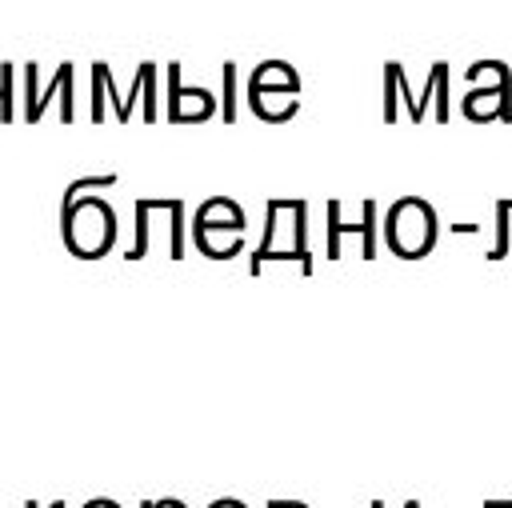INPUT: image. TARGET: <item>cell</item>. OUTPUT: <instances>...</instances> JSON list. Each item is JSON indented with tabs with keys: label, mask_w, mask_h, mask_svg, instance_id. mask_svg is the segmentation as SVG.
<instances>
[{
	"label": "cell",
	"mask_w": 512,
	"mask_h": 508,
	"mask_svg": "<svg viewBox=\"0 0 512 508\" xmlns=\"http://www.w3.org/2000/svg\"><path fill=\"white\" fill-rule=\"evenodd\" d=\"M12 88H16V76H12V64H0V120H16V104H12Z\"/></svg>",
	"instance_id": "obj_12"
},
{
	"label": "cell",
	"mask_w": 512,
	"mask_h": 508,
	"mask_svg": "<svg viewBox=\"0 0 512 508\" xmlns=\"http://www.w3.org/2000/svg\"><path fill=\"white\" fill-rule=\"evenodd\" d=\"M344 232H360L364 236V260H372L376 256V204L372 200H364V216H360V224H340V204L332 200L328 204V260H336L340 256V236Z\"/></svg>",
	"instance_id": "obj_8"
},
{
	"label": "cell",
	"mask_w": 512,
	"mask_h": 508,
	"mask_svg": "<svg viewBox=\"0 0 512 508\" xmlns=\"http://www.w3.org/2000/svg\"><path fill=\"white\" fill-rule=\"evenodd\" d=\"M92 188H116V172H104V176H84V180H72L64 188V208L72 200H80V192H92Z\"/></svg>",
	"instance_id": "obj_11"
},
{
	"label": "cell",
	"mask_w": 512,
	"mask_h": 508,
	"mask_svg": "<svg viewBox=\"0 0 512 508\" xmlns=\"http://www.w3.org/2000/svg\"><path fill=\"white\" fill-rule=\"evenodd\" d=\"M384 244L404 260H420L436 244L432 204H424L420 196H400L384 216Z\"/></svg>",
	"instance_id": "obj_4"
},
{
	"label": "cell",
	"mask_w": 512,
	"mask_h": 508,
	"mask_svg": "<svg viewBox=\"0 0 512 508\" xmlns=\"http://www.w3.org/2000/svg\"><path fill=\"white\" fill-rule=\"evenodd\" d=\"M248 104L260 120H272V124H284L296 116L300 108V96L296 92H248Z\"/></svg>",
	"instance_id": "obj_10"
},
{
	"label": "cell",
	"mask_w": 512,
	"mask_h": 508,
	"mask_svg": "<svg viewBox=\"0 0 512 508\" xmlns=\"http://www.w3.org/2000/svg\"><path fill=\"white\" fill-rule=\"evenodd\" d=\"M72 80H76V68H72V60H64L52 76H48V84L40 88V68L36 64H24V88H28V108H24V120L28 124H36L40 116H44V108H48V100L60 92V120H72L76 116V100H72Z\"/></svg>",
	"instance_id": "obj_5"
},
{
	"label": "cell",
	"mask_w": 512,
	"mask_h": 508,
	"mask_svg": "<svg viewBox=\"0 0 512 508\" xmlns=\"http://www.w3.org/2000/svg\"><path fill=\"white\" fill-rule=\"evenodd\" d=\"M48 508H64V500H56V504H48Z\"/></svg>",
	"instance_id": "obj_23"
},
{
	"label": "cell",
	"mask_w": 512,
	"mask_h": 508,
	"mask_svg": "<svg viewBox=\"0 0 512 508\" xmlns=\"http://www.w3.org/2000/svg\"><path fill=\"white\" fill-rule=\"evenodd\" d=\"M224 120H236V64H224V104H220Z\"/></svg>",
	"instance_id": "obj_15"
},
{
	"label": "cell",
	"mask_w": 512,
	"mask_h": 508,
	"mask_svg": "<svg viewBox=\"0 0 512 508\" xmlns=\"http://www.w3.org/2000/svg\"><path fill=\"white\" fill-rule=\"evenodd\" d=\"M24 508H40V504H36V500H28V504H24Z\"/></svg>",
	"instance_id": "obj_22"
},
{
	"label": "cell",
	"mask_w": 512,
	"mask_h": 508,
	"mask_svg": "<svg viewBox=\"0 0 512 508\" xmlns=\"http://www.w3.org/2000/svg\"><path fill=\"white\" fill-rule=\"evenodd\" d=\"M396 92H400V64H384V120H396Z\"/></svg>",
	"instance_id": "obj_13"
},
{
	"label": "cell",
	"mask_w": 512,
	"mask_h": 508,
	"mask_svg": "<svg viewBox=\"0 0 512 508\" xmlns=\"http://www.w3.org/2000/svg\"><path fill=\"white\" fill-rule=\"evenodd\" d=\"M60 224H64V244H68V252L80 256V260L104 256V252L112 248V240H116V212H112L100 196H80V200H72V204L64 208Z\"/></svg>",
	"instance_id": "obj_2"
},
{
	"label": "cell",
	"mask_w": 512,
	"mask_h": 508,
	"mask_svg": "<svg viewBox=\"0 0 512 508\" xmlns=\"http://www.w3.org/2000/svg\"><path fill=\"white\" fill-rule=\"evenodd\" d=\"M372 508H384V504H380V500H372ZM404 508H420V504H416V500H408Z\"/></svg>",
	"instance_id": "obj_21"
},
{
	"label": "cell",
	"mask_w": 512,
	"mask_h": 508,
	"mask_svg": "<svg viewBox=\"0 0 512 508\" xmlns=\"http://www.w3.org/2000/svg\"><path fill=\"white\" fill-rule=\"evenodd\" d=\"M308 204L304 200H268L264 208V236L252 248V276L268 264V260H296L304 268V276H312V260H308Z\"/></svg>",
	"instance_id": "obj_1"
},
{
	"label": "cell",
	"mask_w": 512,
	"mask_h": 508,
	"mask_svg": "<svg viewBox=\"0 0 512 508\" xmlns=\"http://www.w3.org/2000/svg\"><path fill=\"white\" fill-rule=\"evenodd\" d=\"M208 508H244V504H240V500H232V496H220V500H212Z\"/></svg>",
	"instance_id": "obj_18"
},
{
	"label": "cell",
	"mask_w": 512,
	"mask_h": 508,
	"mask_svg": "<svg viewBox=\"0 0 512 508\" xmlns=\"http://www.w3.org/2000/svg\"><path fill=\"white\" fill-rule=\"evenodd\" d=\"M268 508H308V504H300V500H268Z\"/></svg>",
	"instance_id": "obj_20"
},
{
	"label": "cell",
	"mask_w": 512,
	"mask_h": 508,
	"mask_svg": "<svg viewBox=\"0 0 512 508\" xmlns=\"http://www.w3.org/2000/svg\"><path fill=\"white\" fill-rule=\"evenodd\" d=\"M464 116L468 120H512V72L500 60L496 84L492 88H476L472 96H464Z\"/></svg>",
	"instance_id": "obj_7"
},
{
	"label": "cell",
	"mask_w": 512,
	"mask_h": 508,
	"mask_svg": "<svg viewBox=\"0 0 512 508\" xmlns=\"http://www.w3.org/2000/svg\"><path fill=\"white\" fill-rule=\"evenodd\" d=\"M436 120H448V64H436Z\"/></svg>",
	"instance_id": "obj_16"
},
{
	"label": "cell",
	"mask_w": 512,
	"mask_h": 508,
	"mask_svg": "<svg viewBox=\"0 0 512 508\" xmlns=\"http://www.w3.org/2000/svg\"><path fill=\"white\" fill-rule=\"evenodd\" d=\"M104 72H108V64L104 60H96L92 64V120H104Z\"/></svg>",
	"instance_id": "obj_14"
},
{
	"label": "cell",
	"mask_w": 512,
	"mask_h": 508,
	"mask_svg": "<svg viewBox=\"0 0 512 508\" xmlns=\"http://www.w3.org/2000/svg\"><path fill=\"white\" fill-rule=\"evenodd\" d=\"M248 92H296L300 96V76L284 60H264L248 76Z\"/></svg>",
	"instance_id": "obj_9"
},
{
	"label": "cell",
	"mask_w": 512,
	"mask_h": 508,
	"mask_svg": "<svg viewBox=\"0 0 512 508\" xmlns=\"http://www.w3.org/2000/svg\"><path fill=\"white\" fill-rule=\"evenodd\" d=\"M140 508H184V500H172V496H164V500H140Z\"/></svg>",
	"instance_id": "obj_17"
},
{
	"label": "cell",
	"mask_w": 512,
	"mask_h": 508,
	"mask_svg": "<svg viewBox=\"0 0 512 508\" xmlns=\"http://www.w3.org/2000/svg\"><path fill=\"white\" fill-rule=\"evenodd\" d=\"M192 244L208 260H232L244 244V212L228 196H212L192 216Z\"/></svg>",
	"instance_id": "obj_3"
},
{
	"label": "cell",
	"mask_w": 512,
	"mask_h": 508,
	"mask_svg": "<svg viewBox=\"0 0 512 508\" xmlns=\"http://www.w3.org/2000/svg\"><path fill=\"white\" fill-rule=\"evenodd\" d=\"M84 508H120V504H116V500H108V496H96V500H88Z\"/></svg>",
	"instance_id": "obj_19"
},
{
	"label": "cell",
	"mask_w": 512,
	"mask_h": 508,
	"mask_svg": "<svg viewBox=\"0 0 512 508\" xmlns=\"http://www.w3.org/2000/svg\"><path fill=\"white\" fill-rule=\"evenodd\" d=\"M216 108V96L208 88H184L180 84V64L172 60L168 64V120L176 124H196V120H208Z\"/></svg>",
	"instance_id": "obj_6"
}]
</instances>
